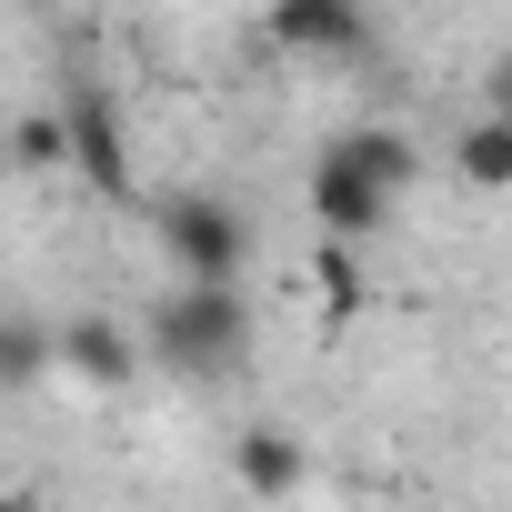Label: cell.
<instances>
[{"mask_svg":"<svg viewBox=\"0 0 512 512\" xmlns=\"http://www.w3.org/2000/svg\"><path fill=\"white\" fill-rule=\"evenodd\" d=\"M0 151H11V171H61L71 161V121L61 111H21L11 131H0Z\"/></svg>","mask_w":512,"mask_h":512,"instance_id":"obj_11","label":"cell"},{"mask_svg":"<svg viewBox=\"0 0 512 512\" xmlns=\"http://www.w3.org/2000/svg\"><path fill=\"white\" fill-rule=\"evenodd\" d=\"M161 251L181 262V282H241L251 231H241L231 201H211V191H171V201H161Z\"/></svg>","mask_w":512,"mask_h":512,"instance_id":"obj_2","label":"cell"},{"mask_svg":"<svg viewBox=\"0 0 512 512\" xmlns=\"http://www.w3.org/2000/svg\"><path fill=\"white\" fill-rule=\"evenodd\" d=\"M51 372H61V322L0 302V392H41Z\"/></svg>","mask_w":512,"mask_h":512,"instance_id":"obj_7","label":"cell"},{"mask_svg":"<svg viewBox=\"0 0 512 512\" xmlns=\"http://www.w3.org/2000/svg\"><path fill=\"white\" fill-rule=\"evenodd\" d=\"M61 121H71V171H81L101 201H131V141H121V111H111V91H101V81H71Z\"/></svg>","mask_w":512,"mask_h":512,"instance_id":"obj_3","label":"cell"},{"mask_svg":"<svg viewBox=\"0 0 512 512\" xmlns=\"http://www.w3.org/2000/svg\"><path fill=\"white\" fill-rule=\"evenodd\" d=\"M61 372H71V382H91V392H131L141 342H131L121 322H101V312H71V322H61Z\"/></svg>","mask_w":512,"mask_h":512,"instance_id":"obj_6","label":"cell"},{"mask_svg":"<svg viewBox=\"0 0 512 512\" xmlns=\"http://www.w3.org/2000/svg\"><path fill=\"white\" fill-rule=\"evenodd\" d=\"M312 282H322V312H332V322H352V312L372 302V282H362V262H352V241H332V231H322V262H312Z\"/></svg>","mask_w":512,"mask_h":512,"instance_id":"obj_12","label":"cell"},{"mask_svg":"<svg viewBox=\"0 0 512 512\" xmlns=\"http://www.w3.org/2000/svg\"><path fill=\"white\" fill-rule=\"evenodd\" d=\"M342 151H352V161H362V171H372L392 201L422 181V151H412V131H392V121H362V131H342Z\"/></svg>","mask_w":512,"mask_h":512,"instance_id":"obj_10","label":"cell"},{"mask_svg":"<svg viewBox=\"0 0 512 512\" xmlns=\"http://www.w3.org/2000/svg\"><path fill=\"white\" fill-rule=\"evenodd\" d=\"M392 211H402V201H392V191H382V181H372V171H362V161H352L342 141H332V151L312 161V221H322L332 241H372V231H382Z\"/></svg>","mask_w":512,"mask_h":512,"instance_id":"obj_4","label":"cell"},{"mask_svg":"<svg viewBox=\"0 0 512 512\" xmlns=\"http://www.w3.org/2000/svg\"><path fill=\"white\" fill-rule=\"evenodd\" d=\"M272 41L292 61H352L372 41V0H272Z\"/></svg>","mask_w":512,"mask_h":512,"instance_id":"obj_5","label":"cell"},{"mask_svg":"<svg viewBox=\"0 0 512 512\" xmlns=\"http://www.w3.org/2000/svg\"><path fill=\"white\" fill-rule=\"evenodd\" d=\"M492 111H502V121H512V51H502V61H492Z\"/></svg>","mask_w":512,"mask_h":512,"instance_id":"obj_13","label":"cell"},{"mask_svg":"<svg viewBox=\"0 0 512 512\" xmlns=\"http://www.w3.org/2000/svg\"><path fill=\"white\" fill-rule=\"evenodd\" d=\"M141 352L181 382H231L251 362V302L241 282H171L141 322Z\"/></svg>","mask_w":512,"mask_h":512,"instance_id":"obj_1","label":"cell"},{"mask_svg":"<svg viewBox=\"0 0 512 512\" xmlns=\"http://www.w3.org/2000/svg\"><path fill=\"white\" fill-rule=\"evenodd\" d=\"M231 472H241L251 502H292V492H302V442H292V432H241V442H231Z\"/></svg>","mask_w":512,"mask_h":512,"instance_id":"obj_8","label":"cell"},{"mask_svg":"<svg viewBox=\"0 0 512 512\" xmlns=\"http://www.w3.org/2000/svg\"><path fill=\"white\" fill-rule=\"evenodd\" d=\"M0 512H21V502H11V492H0Z\"/></svg>","mask_w":512,"mask_h":512,"instance_id":"obj_14","label":"cell"},{"mask_svg":"<svg viewBox=\"0 0 512 512\" xmlns=\"http://www.w3.org/2000/svg\"><path fill=\"white\" fill-rule=\"evenodd\" d=\"M452 171H462L472 191H512V121H502V111L462 121V131H452Z\"/></svg>","mask_w":512,"mask_h":512,"instance_id":"obj_9","label":"cell"}]
</instances>
